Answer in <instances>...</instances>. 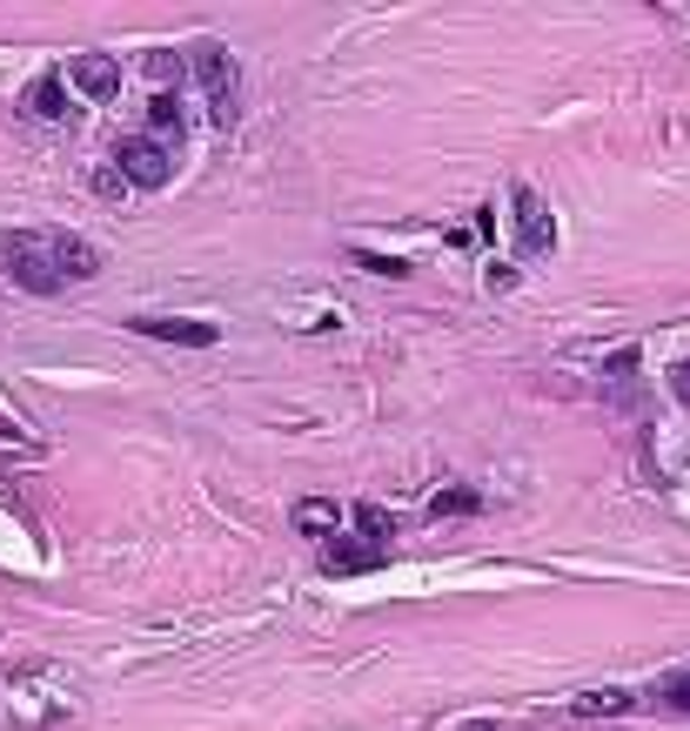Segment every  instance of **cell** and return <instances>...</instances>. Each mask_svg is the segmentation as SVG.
<instances>
[{
	"instance_id": "cell-2",
	"label": "cell",
	"mask_w": 690,
	"mask_h": 731,
	"mask_svg": "<svg viewBox=\"0 0 690 731\" xmlns=\"http://www.w3.org/2000/svg\"><path fill=\"white\" fill-rule=\"evenodd\" d=\"M114 168H122L135 188H162V181L175 175V155H168L155 135H128L122 148H114Z\"/></svg>"
},
{
	"instance_id": "cell-3",
	"label": "cell",
	"mask_w": 690,
	"mask_h": 731,
	"mask_svg": "<svg viewBox=\"0 0 690 731\" xmlns=\"http://www.w3.org/2000/svg\"><path fill=\"white\" fill-rule=\"evenodd\" d=\"M195 74H202V88L215 94V122L228 128V122H235V54H228V48H195Z\"/></svg>"
},
{
	"instance_id": "cell-15",
	"label": "cell",
	"mask_w": 690,
	"mask_h": 731,
	"mask_svg": "<svg viewBox=\"0 0 690 731\" xmlns=\"http://www.w3.org/2000/svg\"><path fill=\"white\" fill-rule=\"evenodd\" d=\"M181 67H188V61H181L175 48H155V54H148V74H155V81H181Z\"/></svg>"
},
{
	"instance_id": "cell-19",
	"label": "cell",
	"mask_w": 690,
	"mask_h": 731,
	"mask_svg": "<svg viewBox=\"0 0 690 731\" xmlns=\"http://www.w3.org/2000/svg\"><path fill=\"white\" fill-rule=\"evenodd\" d=\"M603 369H610V376H630V369H637V350H617V356H610Z\"/></svg>"
},
{
	"instance_id": "cell-14",
	"label": "cell",
	"mask_w": 690,
	"mask_h": 731,
	"mask_svg": "<svg viewBox=\"0 0 690 731\" xmlns=\"http://www.w3.org/2000/svg\"><path fill=\"white\" fill-rule=\"evenodd\" d=\"M476 504H483L476 490H436V496H430V517H470Z\"/></svg>"
},
{
	"instance_id": "cell-9",
	"label": "cell",
	"mask_w": 690,
	"mask_h": 731,
	"mask_svg": "<svg viewBox=\"0 0 690 731\" xmlns=\"http://www.w3.org/2000/svg\"><path fill=\"white\" fill-rule=\"evenodd\" d=\"M335 504H329V496H302V504H295V530H309V537H322V530H335Z\"/></svg>"
},
{
	"instance_id": "cell-20",
	"label": "cell",
	"mask_w": 690,
	"mask_h": 731,
	"mask_svg": "<svg viewBox=\"0 0 690 731\" xmlns=\"http://www.w3.org/2000/svg\"><path fill=\"white\" fill-rule=\"evenodd\" d=\"M470 731H489V724H470Z\"/></svg>"
},
{
	"instance_id": "cell-17",
	"label": "cell",
	"mask_w": 690,
	"mask_h": 731,
	"mask_svg": "<svg viewBox=\"0 0 690 731\" xmlns=\"http://www.w3.org/2000/svg\"><path fill=\"white\" fill-rule=\"evenodd\" d=\"M670 396H677V403H690V363H677V369H670Z\"/></svg>"
},
{
	"instance_id": "cell-18",
	"label": "cell",
	"mask_w": 690,
	"mask_h": 731,
	"mask_svg": "<svg viewBox=\"0 0 690 731\" xmlns=\"http://www.w3.org/2000/svg\"><path fill=\"white\" fill-rule=\"evenodd\" d=\"M122 188H128V175H107V168L94 175V196H122Z\"/></svg>"
},
{
	"instance_id": "cell-16",
	"label": "cell",
	"mask_w": 690,
	"mask_h": 731,
	"mask_svg": "<svg viewBox=\"0 0 690 731\" xmlns=\"http://www.w3.org/2000/svg\"><path fill=\"white\" fill-rule=\"evenodd\" d=\"M657 698L670 705V711H690V671H677V678H664V691Z\"/></svg>"
},
{
	"instance_id": "cell-13",
	"label": "cell",
	"mask_w": 690,
	"mask_h": 731,
	"mask_svg": "<svg viewBox=\"0 0 690 731\" xmlns=\"http://www.w3.org/2000/svg\"><path fill=\"white\" fill-rule=\"evenodd\" d=\"M617 711H630L624 691H584L577 698V718H617Z\"/></svg>"
},
{
	"instance_id": "cell-11",
	"label": "cell",
	"mask_w": 690,
	"mask_h": 731,
	"mask_svg": "<svg viewBox=\"0 0 690 731\" xmlns=\"http://www.w3.org/2000/svg\"><path fill=\"white\" fill-rule=\"evenodd\" d=\"M356 530H362V544H389V537H396V517L382 511V504H356Z\"/></svg>"
},
{
	"instance_id": "cell-1",
	"label": "cell",
	"mask_w": 690,
	"mask_h": 731,
	"mask_svg": "<svg viewBox=\"0 0 690 731\" xmlns=\"http://www.w3.org/2000/svg\"><path fill=\"white\" fill-rule=\"evenodd\" d=\"M0 268H8L21 289H34V295H54L61 289V268H54L48 236H0Z\"/></svg>"
},
{
	"instance_id": "cell-4",
	"label": "cell",
	"mask_w": 690,
	"mask_h": 731,
	"mask_svg": "<svg viewBox=\"0 0 690 731\" xmlns=\"http://www.w3.org/2000/svg\"><path fill=\"white\" fill-rule=\"evenodd\" d=\"M67 81L81 88L88 101H114V94H122V67H114L107 54H81V61H67Z\"/></svg>"
},
{
	"instance_id": "cell-7",
	"label": "cell",
	"mask_w": 690,
	"mask_h": 731,
	"mask_svg": "<svg viewBox=\"0 0 690 731\" xmlns=\"http://www.w3.org/2000/svg\"><path fill=\"white\" fill-rule=\"evenodd\" d=\"M48 249H54V268H61L67 282H81V276H94V268H101V249L81 242V236H48Z\"/></svg>"
},
{
	"instance_id": "cell-10",
	"label": "cell",
	"mask_w": 690,
	"mask_h": 731,
	"mask_svg": "<svg viewBox=\"0 0 690 731\" xmlns=\"http://www.w3.org/2000/svg\"><path fill=\"white\" fill-rule=\"evenodd\" d=\"M27 101H34V114H48V122H61V114H67V94H61V74H41V81L27 88Z\"/></svg>"
},
{
	"instance_id": "cell-8",
	"label": "cell",
	"mask_w": 690,
	"mask_h": 731,
	"mask_svg": "<svg viewBox=\"0 0 690 731\" xmlns=\"http://www.w3.org/2000/svg\"><path fill=\"white\" fill-rule=\"evenodd\" d=\"M382 564V544H329L322 551V570L329 577H362V570H375Z\"/></svg>"
},
{
	"instance_id": "cell-5",
	"label": "cell",
	"mask_w": 690,
	"mask_h": 731,
	"mask_svg": "<svg viewBox=\"0 0 690 731\" xmlns=\"http://www.w3.org/2000/svg\"><path fill=\"white\" fill-rule=\"evenodd\" d=\"M516 242H523L529 255H544V249L557 242V228H550L544 202H536V188H516Z\"/></svg>"
},
{
	"instance_id": "cell-6",
	"label": "cell",
	"mask_w": 690,
	"mask_h": 731,
	"mask_svg": "<svg viewBox=\"0 0 690 731\" xmlns=\"http://www.w3.org/2000/svg\"><path fill=\"white\" fill-rule=\"evenodd\" d=\"M135 329L155 336V342H188V350H208L215 342V323H188V316H141Z\"/></svg>"
},
{
	"instance_id": "cell-12",
	"label": "cell",
	"mask_w": 690,
	"mask_h": 731,
	"mask_svg": "<svg viewBox=\"0 0 690 731\" xmlns=\"http://www.w3.org/2000/svg\"><path fill=\"white\" fill-rule=\"evenodd\" d=\"M148 135H181V101L175 94H155V101H148Z\"/></svg>"
}]
</instances>
